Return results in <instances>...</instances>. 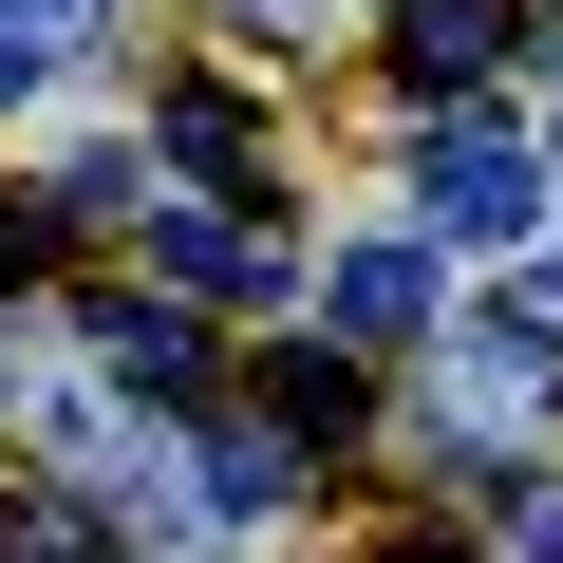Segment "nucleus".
Wrapping results in <instances>:
<instances>
[{
    "label": "nucleus",
    "instance_id": "nucleus-10",
    "mask_svg": "<svg viewBox=\"0 0 563 563\" xmlns=\"http://www.w3.org/2000/svg\"><path fill=\"white\" fill-rule=\"evenodd\" d=\"M38 57H57V20H38V0H0V95H38Z\"/></svg>",
    "mask_w": 563,
    "mask_h": 563
},
{
    "label": "nucleus",
    "instance_id": "nucleus-4",
    "mask_svg": "<svg viewBox=\"0 0 563 563\" xmlns=\"http://www.w3.org/2000/svg\"><path fill=\"white\" fill-rule=\"evenodd\" d=\"M95 357H113L132 395H207V320H188V301H95Z\"/></svg>",
    "mask_w": 563,
    "mask_h": 563
},
{
    "label": "nucleus",
    "instance_id": "nucleus-2",
    "mask_svg": "<svg viewBox=\"0 0 563 563\" xmlns=\"http://www.w3.org/2000/svg\"><path fill=\"white\" fill-rule=\"evenodd\" d=\"M488 57H507V0H395V76L413 95H470Z\"/></svg>",
    "mask_w": 563,
    "mask_h": 563
},
{
    "label": "nucleus",
    "instance_id": "nucleus-5",
    "mask_svg": "<svg viewBox=\"0 0 563 563\" xmlns=\"http://www.w3.org/2000/svg\"><path fill=\"white\" fill-rule=\"evenodd\" d=\"M263 413L301 432V451H339V432H357V357H320V339H282V357H263Z\"/></svg>",
    "mask_w": 563,
    "mask_h": 563
},
{
    "label": "nucleus",
    "instance_id": "nucleus-11",
    "mask_svg": "<svg viewBox=\"0 0 563 563\" xmlns=\"http://www.w3.org/2000/svg\"><path fill=\"white\" fill-rule=\"evenodd\" d=\"M57 263V207H0V282H38Z\"/></svg>",
    "mask_w": 563,
    "mask_h": 563
},
{
    "label": "nucleus",
    "instance_id": "nucleus-1",
    "mask_svg": "<svg viewBox=\"0 0 563 563\" xmlns=\"http://www.w3.org/2000/svg\"><path fill=\"white\" fill-rule=\"evenodd\" d=\"M413 207H432V244H526L544 169H526L507 132H432V151H413Z\"/></svg>",
    "mask_w": 563,
    "mask_h": 563
},
{
    "label": "nucleus",
    "instance_id": "nucleus-6",
    "mask_svg": "<svg viewBox=\"0 0 563 563\" xmlns=\"http://www.w3.org/2000/svg\"><path fill=\"white\" fill-rule=\"evenodd\" d=\"M413 320H432V263L413 244H357L339 263V339H413Z\"/></svg>",
    "mask_w": 563,
    "mask_h": 563
},
{
    "label": "nucleus",
    "instance_id": "nucleus-12",
    "mask_svg": "<svg viewBox=\"0 0 563 563\" xmlns=\"http://www.w3.org/2000/svg\"><path fill=\"white\" fill-rule=\"evenodd\" d=\"M0 395H20V339H0Z\"/></svg>",
    "mask_w": 563,
    "mask_h": 563
},
{
    "label": "nucleus",
    "instance_id": "nucleus-3",
    "mask_svg": "<svg viewBox=\"0 0 563 563\" xmlns=\"http://www.w3.org/2000/svg\"><path fill=\"white\" fill-rule=\"evenodd\" d=\"M282 488H301V432H282V413H263V432H207V451H188V507H207V526H263Z\"/></svg>",
    "mask_w": 563,
    "mask_h": 563
},
{
    "label": "nucleus",
    "instance_id": "nucleus-8",
    "mask_svg": "<svg viewBox=\"0 0 563 563\" xmlns=\"http://www.w3.org/2000/svg\"><path fill=\"white\" fill-rule=\"evenodd\" d=\"M151 282H263V244L207 225V207H169V225H151Z\"/></svg>",
    "mask_w": 563,
    "mask_h": 563
},
{
    "label": "nucleus",
    "instance_id": "nucleus-7",
    "mask_svg": "<svg viewBox=\"0 0 563 563\" xmlns=\"http://www.w3.org/2000/svg\"><path fill=\"white\" fill-rule=\"evenodd\" d=\"M0 563H113V526L76 488H0Z\"/></svg>",
    "mask_w": 563,
    "mask_h": 563
},
{
    "label": "nucleus",
    "instance_id": "nucleus-9",
    "mask_svg": "<svg viewBox=\"0 0 563 563\" xmlns=\"http://www.w3.org/2000/svg\"><path fill=\"white\" fill-rule=\"evenodd\" d=\"M151 132H169V151H188V169H244V113H225V95H169V113H151Z\"/></svg>",
    "mask_w": 563,
    "mask_h": 563
}]
</instances>
